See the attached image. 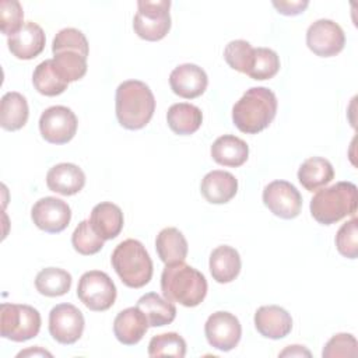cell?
Here are the masks:
<instances>
[{
    "instance_id": "cell-1",
    "label": "cell",
    "mask_w": 358,
    "mask_h": 358,
    "mask_svg": "<svg viewBox=\"0 0 358 358\" xmlns=\"http://www.w3.org/2000/svg\"><path fill=\"white\" fill-rule=\"evenodd\" d=\"M115 110L117 122L124 129H143L147 123H150L155 110L154 94L143 81H123L116 88Z\"/></svg>"
},
{
    "instance_id": "cell-2",
    "label": "cell",
    "mask_w": 358,
    "mask_h": 358,
    "mask_svg": "<svg viewBox=\"0 0 358 358\" xmlns=\"http://www.w3.org/2000/svg\"><path fill=\"white\" fill-rule=\"evenodd\" d=\"M277 96L266 87H252L232 108L234 124L246 134H257L274 120Z\"/></svg>"
},
{
    "instance_id": "cell-3",
    "label": "cell",
    "mask_w": 358,
    "mask_h": 358,
    "mask_svg": "<svg viewBox=\"0 0 358 358\" xmlns=\"http://www.w3.org/2000/svg\"><path fill=\"white\" fill-rule=\"evenodd\" d=\"M161 291L168 301L194 308L207 295V280L185 262L166 264L161 274Z\"/></svg>"
},
{
    "instance_id": "cell-4",
    "label": "cell",
    "mask_w": 358,
    "mask_h": 358,
    "mask_svg": "<svg viewBox=\"0 0 358 358\" xmlns=\"http://www.w3.org/2000/svg\"><path fill=\"white\" fill-rule=\"evenodd\" d=\"M358 190L351 182H337L317 190L310 200V214L322 225H331L347 215H355Z\"/></svg>"
},
{
    "instance_id": "cell-5",
    "label": "cell",
    "mask_w": 358,
    "mask_h": 358,
    "mask_svg": "<svg viewBox=\"0 0 358 358\" xmlns=\"http://www.w3.org/2000/svg\"><path fill=\"white\" fill-rule=\"evenodd\" d=\"M110 263L122 282L130 288H141L152 277V260L137 239L120 242L112 252Z\"/></svg>"
},
{
    "instance_id": "cell-6",
    "label": "cell",
    "mask_w": 358,
    "mask_h": 358,
    "mask_svg": "<svg viewBox=\"0 0 358 358\" xmlns=\"http://www.w3.org/2000/svg\"><path fill=\"white\" fill-rule=\"evenodd\" d=\"M41 330V315L29 305L7 303L0 305V333L11 341H27L38 336Z\"/></svg>"
},
{
    "instance_id": "cell-7",
    "label": "cell",
    "mask_w": 358,
    "mask_h": 358,
    "mask_svg": "<svg viewBox=\"0 0 358 358\" xmlns=\"http://www.w3.org/2000/svg\"><path fill=\"white\" fill-rule=\"evenodd\" d=\"M169 0H140L133 18V29L144 41L155 42L165 38L171 29Z\"/></svg>"
},
{
    "instance_id": "cell-8",
    "label": "cell",
    "mask_w": 358,
    "mask_h": 358,
    "mask_svg": "<svg viewBox=\"0 0 358 358\" xmlns=\"http://www.w3.org/2000/svg\"><path fill=\"white\" fill-rule=\"evenodd\" d=\"M77 296L90 310L103 312L115 303L116 287L106 273L91 270L80 277Z\"/></svg>"
},
{
    "instance_id": "cell-9",
    "label": "cell",
    "mask_w": 358,
    "mask_h": 358,
    "mask_svg": "<svg viewBox=\"0 0 358 358\" xmlns=\"http://www.w3.org/2000/svg\"><path fill=\"white\" fill-rule=\"evenodd\" d=\"M77 117L74 112L63 105L45 109L39 117V131L50 144H66L77 131Z\"/></svg>"
},
{
    "instance_id": "cell-10",
    "label": "cell",
    "mask_w": 358,
    "mask_h": 358,
    "mask_svg": "<svg viewBox=\"0 0 358 358\" xmlns=\"http://www.w3.org/2000/svg\"><path fill=\"white\" fill-rule=\"evenodd\" d=\"M308 48L320 57H331L338 55L345 45L343 28L327 18L312 22L306 31Z\"/></svg>"
},
{
    "instance_id": "cell-11",
    "label": "cell",
    "mask_w": 358,
    "mask_h": 358,
    "mask_svg": "<svg viewBox=\"0 0 358 358\" xmlns=\"http://www.w3.org/2000/svg\"><path fill=\"white\" fill-rule=\"evenodd\" d=\"M263 203L274 215L292 220L301 213L302 196L292 183L273 180L263 190Z\"/></svg>"
},
{
    "instance_id": "cell-12",
    "label": "cell",
    "mask_w": 358,
    "mask_h": 358,
    "mask_svg": "<svg viewBox=\"0 0 358 358\" xmlns=\"http://www.w3.org/2000/svg\"><path fill=\"white\" fill-rule=\"evenodd\" d=\"M84 316L71 303H59L49 313V333L60 344H74L84 331Z\"/></svg>"
},
{
    "instance_id": "cell-13",
    "label": "cell",
    "mask_w": 358,
    "mask_h": 358,
    "mask_svg": "<svg viewBox=\"0 0 358 358\" xmlns=\"http://www.w3.org/2000/svg\"><path fill=\"white\" fill-rule=\"evenodd\" d=\"M204 334L208 344L215 350L231 351L241 340L242 326L235 315L218 310L208 316L204 324Z\"/></svg>"
},
{
    "instance_id": "cell-14",
    "label": "cell",
    "mask_w": 358,
    "mask_h": 358,
    "mask_svg": "<svg viewBox=\"0 0 358 358\" xmlns=\"http://www.w3.org/2000/svg\"><path fill=\"white\" fill-rule=\"evenodd\" d=\"M31 218L39 229L49 234H59L69 227L71 210L62 199L46 196L32 206Z\"/></svg>"
},
{
    "instance_id": "cell-15",
    "label": "cell",
    "mask_w": 358,
    "mask_h": 358,
    "mask_svg": "<svg viewBox=\"0 0 358 358\" xmlns=\"http://www.w3.org/2000/svg\"><path fill=\"white\" fill-rule=\"evenodd\" d=\"M208 84L206 71L193 63H185L175 67L169 76L171 90L185 99L200 96Z\"/></svg>"
},
{
    "instance_id": "cell-16",
    "label": "cell",
    "mask_w": 358,
    "mask_h": 358,
    "mask_svg": "<svg viewBox=\"0 0 358 358\" xmlns=\"http://www.w3.org/2000/svg\"><path fill=\"white\" fill-rule=\"evenodd\" d=\"M255 327L266 338L280 340L292 330V317L281 306L264 305L255 313Z\"/></svg>"
},
{
    "instance_id": "cell-17",
    "label": "cell",
    "mask_w": 358,
    "mask_h": 358,
    "mask_svg": "<svg viewBox=\"0 0 358 358\" xmlns=\"http://www.w3.org/2000/svg\"><path fill=\"white\" fill-rule=\"evenodd\" d=\"M45 42L46 38L43 29L32 21H27L17 34L7 39L10 52L21 60H31L41 55L45 48Z\"/></svg>"
},
{
    "instance_id": "cell-18",
    "label": "cell",
    "mask_w": 358,
    "mask_h": 358,
    "mask_svg": "<svg viewBox=\"0 0 358 358\" xmlns=\"http://www.w3.org/2000/svg\"><path fill=\"white\" fill-rule=\"evenodd\" d=\"M150 324L145 315L137 308L130 306L120 310L113 320V334L124 345L137 344L147 333Z\"/></svg>"
},
{
    "instance_id": "cell-19",
    "label": "cell",
    "mask_w": 358,
    "mask_h": 358,
    "mask_svg": "<svg viewBox=\"0 0 358 358\" xmlns=\"http://www.w3.org/2000/svg\"><path fill=\"white\" fill-rule=\"evenodd\" d=\"M49 190L62 196H73L83 190L85 175L80 166L70 162H62L52 166L46 173Z\"/></svg>"
},
{
    "instance_id": "cell-20",
    "label": "cell",
    "mask_w": 358,
    "mask_h": 358,
    "mask_svg": "<svg viewBox=\"0 0 358 358\" xmlns=\"http://www.w3.org/2000/svg\"><path fill=\"white\" fill-rule=\"evenodd\" d=\"M200 192L208 203L224 204L235 197L238 180L231 172L220 169L211 171L201 179Z\"/></svg>"
},
{
    "instance_id": "cell-21",
    "label": "cell",
    "mask_w": 358,
    "mask_h": 358,
    "mask_svg": "<svg viewBox=\"0 0 358 358\" xmlns=\"http://www.w3.org/2000/svg\"><path fill=\"white\" fill-rule=\"evenodd\" d=\"M90 224L103 241L113 239L123 228V213L119 206L102 201L92 208Z\"/></svg>"
},
{
    "instance_id": "cell-22",
    "label": "cell",
    "mask_w": 358,
    "mask_h": 358,
    "mask_svg": "<svg viewBox=\"0 0 358 358\" xmlns=\"http://www.w3.org/2000/svg\"><path fill=\"white\" fill-rule=\"evenodd\" d=\"M210 273L220 284L234 281L241 271V256L236 249L228 245L215 248L210 255Z\"/></svg>"
},
{
    "instance_id": "cell-23",
    "label": "cell",
    "mask_w": 358,
    "mask_h": 358,
    "mask_svg": "<svg viewBox=\"0 0 358 358\" xmlns=\"http://www.w3.org/2000/svg\"><path fill=\"white\" fill-rule=\"evenodd\" d=\"M211 157L220 165L238 168L246 162L249 147L242 138L232 134H224L213 143Z\"/></svg>"
},
{
    "instance_id": "cell-24",
    "label": "cell",
    "mask_w": 358,
    "mask_h": 358,
    "mask_svg": "<svg viewBox=\"0 0 358 358\" xmlns=\"http://www.w3.org/2000/svg\"><path fill=\"white\" fill-rule=\"evenodd\" d=\"M29 116L28 102L24 95L15 91L6 92L0 102V126L4 130L15 131L25 126Z\"/></svg>"
},
{
    "instance_id": "cell-25",
    "label": "cell",
    "mask_w": 358,
    "mask_h": 358,
    "mask_svg": "<svg viewBox=\"0 0 358 358\" xmlns=\"http://www.w3.org/2000/svg\"><path fill=\"white\" fill-rule=\"evenodd\" d=\"M334 178V169L329 159L310 157L305 159L298 169V180L308 190L315 192L326 186Z\"/></svg>"
},
{
    "instance_id": "cell-26",
    "label": "cell",
    "mask_w": 358,
    "mask_h": 358,
    "mask_svg": "<svg viewBox=\"0 0 358 358\" xmlns=\"http://www.w3.org/2000/svg\"><path fill=\"white\" fill-rule=\"evenodd\" d=\"M155 249L158 257L165 264L185 262L189 250L186 238L178 228L173 227L164 228L162 231H159L155 239Z\"/></svg>"
},
{
    "instance_id": "cell-27",
    "label": "cell",
    "mask_w": 358,
    "mask_h": 358,
    "mask_svg": "<svg viewBox=\"0 0 358 358\" xmlns=\"http://www.w3.org/2000/svg\"><path fill=\"white\" fill-rule=\"evenodd\" d=\"M169 129L179 136H187L197 131L203 122L201 110L187 102L173 103L166 113Z\"/></svg>"
},
{
    "instance_id": "cell-28",
    "label": "cell",
    "mask_w": 358,
    "mask_h": 358,
    "mask_svg": "<svg viewBox=\"0 0 358 358\" xmlns=\"http://www.w3.org/2000/svg\"><path fill=\"white\" fill-rule=\"evenodd\" d=\"M147 317L151 327H161L169 324L176 317V308L173 302L159 296L157 292L143 295L136 305Z\"/></svg>"
},
{
    "instance_id": "cell-29",
    "label": "cell",
    "mask_w": 358,
    "mask_h": 358,
    "mask_svg": "<svg viewBox=\"0 0 358 358\" xmlns=\"http://www.w3.org/2000/svg\"><path fill=\"white\" fill-rule=\"evenodd\" d=\"M71 287V274L59 267H46L35 277V288L45 296H62Z\"/></svg>"
},
{
    "instance_id": "cell-30",
    "label": "cell",
    "mask_w": 358,
    "mask_h": 358,
    "mask_svg": "<svg viewBox=\"0 0 358 358\" xmlns=\"http://www.w3.org/2000/svg\"><path fill=\"white\" fill-rule=\"evenodd\" d=\"M35 90L45 96H56L67 90L69 83L64 81L52 64V59L39 63L32 74Z\"/></svg>"
},
{
    "instance_id": "cell-31",
    "label": "cell",
    "mask_w": 358,
    "mask_h": 358,
    "mask_svg": "<svg viewBox=\"0 0 358 358\" xmlns=\"http://www.w3.org/2000/svg\"><path fill=\"white\" fill-rule=\"evenodd\" d=\"M52 64L57 74L67 83L77 81L87 73V57L73 50H62L55 53Z\"/></svg>"
},
{
    "instance_id": "cell-32",
    "label": "cell",
    "mask_w": 358,
    "mask_h": 358,
    "mask_svg": "<svg viewBox=\"0 0 358 358\" xmlns=\"http://www.w3.org/2000/svg\"><path fill=\"white\" fill-rule=\"evenodd\" d=\"M280 70L278 55L268 48H255L253 60L246 76L253 80H268L273 78Z\"/></svg>"
},
{
    "instance_id": "cell-33",
    "label": "cell",
    "mask_w": 358,
    "mask_h": 358,
    "mask_svg": "<svg viewBox=\"0 0 358 358\" xmlns=\"http://www.w3.org/2000/svg\"><path fill=\"white\" fill-rule=\"evenodd\" d=\"M148 355L183 358L186 355V341L175 331L157 334L150 340Z\"/></svg>"
},
{
    "instance_id": "cell-34",
    "label": "cell",
    "mask_w": 358,
    "mask_h": 358,
    "mask_svg": "<svg viewBox=\"0 0 358 358\" xmlns=\"http://www.w3.org/2000/svg\"><path fill=\"white\" fill-rule=\"evenodd\" d=\"M71 243L74 250L84 256L95 255L103 248V239L94 231L90 220H84L76 227L71 235Z\"/></svg>"
},
{
    "instance_id": "cell-35",
    "label": "cell",
    "mask_w": 358,
    "mask_h": 358,
    "mask_svg": "<svg viewBox=\"0 0 358 358\" xmlns=\"http://www.w3.org/2000/svg\"><path fill=\"white\" fill-rule=\"evenodd\" d=\"M253 49L248 41L235 39L225 46L224 59L231 69L246 74L253 60Z\"/></svg>"
},
{
    "instance_id": "cell-36",
    "label": "cell",
    "mask_w": 358,
    "mask_h": 358,
    "mask_svg": "<svg viewBox=\"0 0 358 358\" xmlns=\"http://www.w3.org/2000/svg\"><path fill=\"white\" fill-rule=\"evenodd\" d=\"M62 50L78 52L83 56H88V41L85 35L76 28H63L60 29L52 42L53 55Z\"/></svg>"
},
{
    "instance_id": "cell-37",
    "label": "cell",
    "mask_w": 358,
    "mask_h": 358,
    "mask_svg": "<svg viewBox=\"0 0 358 358\" xmlns=\"http://www.w3.org/2000/svg\"><path fill=\"white\" fill-rule=\"evenodd\" d=\"M22 6L17 0H1L0 1V28L7 36L17 34L24 25Z\"/></svg>"
},
{
    "instance_id": "cell-38",
    "label": "cell",
    "mask_w": 358,
    "mask_h": 358,
    "mask_svg": "<svg viewBox=\"0 0 358 358\" xmlns=\"http://www.w3.org/2000/svg\"><path fill=\"white\" fill-rule=\"evenodd\" d=\"M358 344L352 334L338 333L334 334L322 351L323 358H355L358 354Z\"/></svg>"
},
{
    "instance_id": "cell-39",
    "label": "cell",
    "mask_w": 358,
    "mask_h": 358,
    "mask_svg": "<svg viewBox=\"0 0 358 358\" xmlns=\"http://www.w3.org/2000/svg\"><path fill=\"white\" fill-rule=\"evenodd\" d=\"M336 246L340 255L348 259H357L358 256V227L355 215L344 222L336 235Z\"/></svg>"
},
{
    "instance_id": "cell-40",
    "label": "cell",
    "mask_w": 358,
    "mask_h": 358,
    "mask_svg": "<svg viewBox=\"0 0 358 358\" xmlns=\"http://www.w3.org/2000/svg\"><path fill=\"white\" fill-rule=\"evenodd\" d=\"M273 6L277 8L280 14L284 15H298L303 13V10L309 6L308 0H295V1H273Z\"/></svg>"
},
{
    "instance_id": "cell-41",
    "label": "cell",
    "mask_w": 358,
    "mask_h": 358,
    "mask_svg": "<svg viewBox=\"0 0 358 358\" xmlns=\"http://www.w3.org/2000/svg\"><path fill=\"white\" fill-rule=\"evenodd\" d=\"M280 355L281 357H287V355H291V357H302V355L310 357V352L306 348H303V345H289L282 352H280Z\"/></svg>"
},
{
    "instance_id": "cell-42",
    "label": "cell",
    "mask_w": 358,
    "mask_h": 358,
    "mask_svg": "<svg viewBox=\"0 0 358 358\" xmlns=\"http://www.w3.org/2000/svg\"><path fill=\"white\" fill-rule=\"evenodd\" d=\"M27 355H48V357H52L50 352L45 351V350H41V348H31V350H27V351H21L17 357H27Z\"/></svg>"
}]
</instances>
